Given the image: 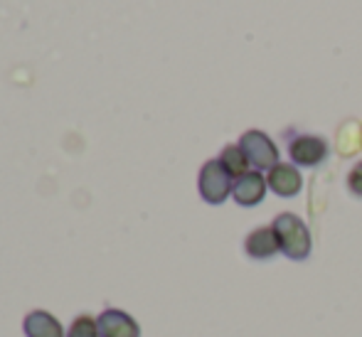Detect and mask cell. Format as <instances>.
I'll use <instances>...</instances> for the list:
<instances>
[{
    "label": "cell",
    "mask_w": 362,
    "mask_h": 337,
    "mask_svg": "<svg viewBox=\"0 0 362 337\" xmlns=\"http://www.w3.org/2000/svg\"><path fill=\"white\" fill-rule=\"evenodd\" d=\"M23 333L25 337H67L62 323L47 310H33V313L25 315Z\"/></svg>",
    "instance_id": "cell-9"
},
{
    "label": "cell",
    "mask_w": 362,
    "mask_h": 337,
    "mask_svg": "<svg viewBox=\"0 0 362 337\" xmlns=\"http://www.w3.org/2000/svg\"><path fill=\"white\" fill-rule=\"evenodd\" d=\"M274 232H276L281 254L291 261H305L310 256V232L305 222L293 212H281L274 219Z\"/></svg>",
    "instance_id": "cell-1"
},
{
    "label": "cell",
    "mask_w": 362,
    "mask_h": 337,
    "mask_svg": "<svg viewBox=\"0 0 362 337\" xmlns=\"http://www.w3.org/2000/svg\"><path fill=\"white\" fill-rule=\"evenodd\" d=\"M348 190L353 192L355 197H362V160L355 162L353 170L348 172Z\"/></svg>",
    "instance_id": "cell-12"
},
{
    "label": "cell",
    "mask_w": 362,
    "mask_h": 337,
    "mask_svg": "<svg viewBox=\"0 0 362 337\" xmlns=\"http://www.w3.org/2000/svg\"><path fill=\"white\" fill-rule=\"evenodd\" d=\"M269 190H274L279 197H296L303 187V177H300L298 167L293 162H279L269 170L267 175Z\"/></svg>",
    "instance_id": "cell-8"
},
{
    "label": "cell",
    "mask_w": 362,
    "mask_h": 337,
    "mask_svg": "<svg viewBox=\"0 0 362 337\" xmlns=\"http://www.w3.org/2000/svg\"><path fill=\"white\" fill-rule=\"evenodd\" d=\"M267 177L262 175L259 170H249L247 175L237 177L232 187V197L239 207H257L259 202L267 197Z\"/></svg>",
    "instance_id": "cell-6"
},
{
    "label": "cell",
    "mask_w": 362,
    "mask_h": 337,
    "mask_svg": "<svg viewBox=\"0 0 362 337\" xmlns=\"http://www.w3.org/2000/svg\"><path fill=\"white\" fill-rule=\"evenodd\" d=\"M232 177L229 172L222 167L219 160H207L205 165L200 167V177H197V190H200V197L207 204H222L232 195Z\"/></svg>",
    "instance_id": "cell-2"
},
{
    "label": "cell",
    "mask_w": 362,
    "mask_h": 337,
    "mask_svg": "<svg viewBox=\"0 0 362 337\" xmlns=\"http://www.w3.org/2000/svg\"><path fill=\"white\" fill-rule=\"evenodd\" d=\"M101 337H141V325L136 323L134 315L119 308H106L96 318Z\"/></svg>",
    "instance_id": "cell-5"
},
{
    "label": "cell",
    "mask_w": 362,
    "mask_h": 337,
    "mask_svg": "<svg viewBox=\"0 0 362 337\" xmlns=\"http://www.w3.org/2000/svg\"><path fill=\"white\" fill-rule=\"evenodd\" d=\"M67 337H101L99 335V323H96L94 315H76L67 330Z\"/></svg>",
    "instance_id": "cell-11"
},
{
    "label": "cell",
    "mask_w": 362,
    "mask_h": 337,
    "mask_svg": "<svg viewBox=\"0 0 362 337\" xmlns=\"http://www.w3.org/2000/svg\"><path fill=\"white\" fill-rule=\"evenodd\" d=\"M217 160L222 162V167L229 172L232 180H237V177H242L249 172V160H247V155H244L242 148H239V143L237 146H224Z\"/></svg>",
    "instance_id": "cell-10"
},
{
    "label": "cell",
    "mask_w": 362,
    "mask_h": 337,
    "mask_svg": "<svg viewBox=\"0 0 362 337\" xmlns=\"http://www.w3.org/2000/svg\"><path fill=\"white\" fill-rule=\"evenodd\" d=\"M239 148L247 155L249 165H254L259 172L262 170H272L274 165H279V148L264 131H247L239 138Z\"/></svg>",
    "instance_id": "cell-3"
},
{
    "label": "cell",
    "mask_w": 362,
    "mask_h": 337,
    "mask_svg": "<svg viewBox=\"0 0 362 337\" xmlns=\"http://www.w3.org/2000/svg\"><path fill=\"white\" fill-rule=\"evenodd\" d=\"M244 252L254 261H267V259L276 256L281 247H279L274 227H257L254 232H249L247 239H244Z\"/></svg>",
    "instance_id": "cell-7"
},
{
    "label": "cell",
    "mask_w": 362,
    "mask_h": 337,
    "mask_svg": "<svg viewBox=\"0 0 362 337\" xmlns=\"http://www.w3.org/2000/svg\"><path fill=\"white\" fill-rule=\"evenodd\" d=\"M288 155L296 167H315L328 158V141L320 136H296L288 143Z\"/></svg>",
    "instance_id": "cell-4"
}]
</instances>
